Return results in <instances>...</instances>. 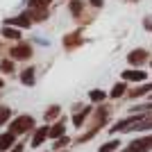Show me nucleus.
I'll return each mask as SVG.
<instances>
[{
	"instance_id": "nucleus-21",
	"label": "nucleus",
	"mask_w": 152,
	"mask_h": 152,
	"mask_svg": "<svg viewBox=\"0 0 152 152\" xmlns=\"http://www.w3.org/2000/svg\"><path fill=\"white\" fill-rule=\"evenodd\" d=\"M68 143H70V139H68V136H66V134H64V136H59V139H55V145H52V148H55V152H59V150H64V148L68 145Z\"/></svg>"
},
{
	"instance_id": "nucleus-20",
	"label": "nucleus",
	"mask_w": 152,
	"mask_h": 152,
	"mask_svg": "<svg viewBox=\"0 0 152 152\" xmlns=\"http://www.w3.org/2000/svg\"><path fill=\"white\" fill-rule=\"evenodd\" d=\"M121 150V139H109L107 143H102L98 152H118Z\"/></svg>"
},
{
	"instance_id": "nucleus-22",
	"label": "nucleus",
	"mask_w": 152,
	"mask_h": 152,
	"mask_svg": "<svg viewBox=\"0 0 152 152\" xmlns=\"http://www.w3.org/2000/svg\"><path fill=\"white\" fill-rule=\"evenodd\" d=\"M52 0H30V7H34V9H50Z\"/></svg>"
},
{
	"instance_id": "nucleus-8",
	"label": "nucleus",
	"mask_w": 152,
	"mask_h": 152,
	"mask_svg": "<svg viewBox=\"0 0 152 152\" xmlns=\"http://www.w3.org/2000/svg\"><path fill=\"white\" fill-rule=\"evenodd\" d=\"M121 80H125V82H129V84H143V82H148L150 80V73H148L145 68H125L121 73Z\"/></svg>"
},
{
	"instance_id": "nucleus-5",
	"label": "nucleus",
	"mask_w": 152,
	"mask_h": 152,
	"mask_svg": "<svg viewBox=\"0 0 152 152\" xmlns=\"http://www.w3.org/2000/svg\"><path fill=\"white\" fill-rule=\"evenodd\" d=\"M150 57H152V52L145 50V48H132L127 52V64L132 68H145L150 64Z\"/></svg>"
},
{
	"instance_id": "nucleus-7",
	"label": "nucleus",
	"mask_w": 152,
	"mask_h": 152,
	"mask_svg": "<svg viewBox=\"0 0 152 152\" xmlns=\"http://www.w3.org/2000/svg\"><path fill=\"white\" fill-rule=\"evenodd\" d=\"M32 55H34V48H32V43H25V41H16V45L9 48V57L14 61H30Z\"/></svg>"
},
{
	"instance_id": "nucleus-10",
	"label": "nucleus",
	"mask_w": 152,
	"mask_h": 152,
	"mask_svg": "<svg viewBox=\"0 0 152 152\" xmlns=\"http://www.w3.org/2000/svg\"><path fill=\"white\" fill-rule=\"evenodd\" d=\"M32 23H34V20L30 18V14H27V12L5 20V25H14V27H20V30H27V27H32Z\"/></svg>"
},
{
	"instance_id": "nucleus-2",
	"label": "nucleus",
	"mask_w": 152,
	"mask_h": 152,
	"mask_svg": "<svg viewBox=\"0 0 152 152\" xmlns=\"http://www.w3.org/2000/svg\"><path fill=\"white\" fill-rule=\"evenodd\" d=\"M136 118L129 127H127L125 134H132V132H152V111H132Z\"/></svg>"
},
{
	"instance_id": "nucleus-29",
	"label": "nucleus",
	"mask_w": 152,
	"mask_h": 152,
	"mask_svg": "<svg viewBox=\"0 0 152 152\" xmlns=\"http://www.w3.org/2000/svg\"><path fill=\"white\" fill-rule=\"evenodd\" d=\"M127 2H141V0H127Z\"/></svg>"
},
{
	"instance_id": "nucleus-23",
	"label": "nucleus",
	"mask_w": 152,
	"mask_h": 152,
	"mask_svg": "<svg viewBox=\"0 0 152 152\" xmlns=\"http://www.w3.org/2000/svg\"><path fill=\"white\" fill-rule=\"evenodd\" d=\"M0 70L2 73H14V59H0Z\"/></svg>"
},
{
	"instance_id": "nucleus-4",
	"label": "nucleus",
	"mask_w": 152,
	"mask_h": 152,
	"mask_svg": "<svg viewBox=\"0 0 152 152\" xmlns=\"http://www.w3.org/2000/svg\"><path fill=\"white\" fill-rule=\"evenodd\" d=\"M84 41H86V39H84V27H77V30L64 34L61 45H64V50H66V52H73V50H77V48H82Z\"/></svg>"
},
{
	"instance_id": "nucleus-3",
	"label": "nucleus",
	"mask_w": 152,
	"mask_h": 152,
	"mask_svg": "<svg viewBox=\"0 0 152 152\" xmlns=\"http://www.w3.org/2000/svg\"><path fill=\"white\" fill-rule=\"evenodd\" d=\"M118 152H152V132L132 139L125 148H121Z\"/></svg>"
},
{
	"instance_id": "nucleus-18",
	"label": "nucleus",
	"mask_w": 152,
	"mask_h": 152,
	"mask_svg": "<svg viewBox=\"0 0 152 152\" xmlns=\"http://www.w3.org/2000/svg\"><path fill=\"white\" fill-rule=\"evenodd\" d=\"M20 82L25 84V86H34V82H37V68H25L23 73H20Z\"/></svg>"
},
{
	"instance_id": "nucleus-25",
	"label": "nucleus",
	"mask_w": 152,
	"mask_h": 152,
	"mask_svg": "<svg viewBox=\"0 0 152 152\" xmlns=\"http://www.w3.org/2000/svg\"><path fill=\"white\" fill-rule=\"evenodd\" d=\"M86 2H89L91 9H98V12H100L102 7H104V0H86Z\"/></svg>"
},
{
	"instance_id": "nucleus-6",
	"label": "nucleus",
	"mask_w": 152,
	"mask_h": 152,
	"mask_svg": "<svg viewBox=\"0 0 152 152\" xmlns=\"http://www.w3.org/2000/svg\"><path fill=\"white\" fill-rule=\"evenodd\" d=\"M37 127V123H34V118L32 116H18V118H14L12 123H9V132L12 134H16V136H20V134H27V132H32Z\"/></svg>"
},
{
	"instance_id": "nucleus-14",
	"label": "nucleus",
	"mask_w": 152,
	"mask_h": 152,
	"mask_svg": "<svg viewBox=\"0 0 152 152\" xmlns=\"http://www.w3.org/2000/svg\"><path fill=\"white\" fill-rule=\"evenodd\" d=\"M14 145H16V134H12V132L0 134V152H9Z\"/></svg>"
},
{
	"instance_id": "nucleus-31",
	"label": "nucleus",
	"mask_w": 152,
	"mask_h": 152,
	"mask_svg": "<svg viewBox=\"0 0 152 152\" xmlns=\"http://www.w3.org/2000/svg\"><path fill=\"white\" fill-rule=\"evenodd\" d=\"M61 152H68V150H61Z\"/></svg>"
},
{
	"instance_id": "nucleus-28",
	"label": "nucleus",
	"mask_w": 152,
	"mask_h": 152,
	"mask_svg": "<svg viewBox=\"0 0 152 152\" xmlns=\"http://www.w3.org/2000/svg\"><path fill=\"white\" fill-rule=\"evenodd\" d=\"M2 86H5V80H0V89H2Z\"/></svg>"
},
{
	"instance_id": "nucleus-15",
	"label": "nucleus",
	"mask_w": 152,
	"mask_h": 152,
	"mask_svg": "<svg viewBox=\"0 0 152 152\" xmlns=\"http://www.w3.org/2000/svg\"><path fill=\"white\" fill-rule=\"evenodd\" d=\"M0 34H2V37H5L7 41H20V37H23L20 27H14V25H5Z\"/></svg>"
},
{
	"instance_id": "nucleus-26",
	"label": "nucleus",
	"mask_w": 152,
	"mask_h": 152,
	"mask_svg": "<svg viewBox=\"0 0 152 152\" xmlns=\"http://www.w3.org/2000/svg\"><path fill=\"white\" fill-rule=\"evenodd\" d=\"M143 30L152 32V18H150V16H145V18H143Z\"/></svg>"
},
{
	"instance_id": "nucleus-12",
	"label": "nucleus",
	"mask_w": 152,
	"mask_h": 152,
	"mask_svg": "<svg viewBox=\"0 0 152 152\" xmlns=\"http://www.w3.org/2000/svg\"><path fill=\"white\" fill-rule=\"evenodd\" d=\"M86 9H89V2H86V0H68V12H70V16H73V20H77Z\"/></svg>"
},
{
	"instance_id": "nucleus-16",
	"label": "nucleus",
	"mask_w": 152,
	"mask_h": 152,
	"mask_svg": "<svg viewBox=\"0 0 152 152\" xmlns=\"http://www.w3.org/2000/svg\"><path fill=\"white\" fill-rule=\"evenodd\" d=\"M64 134H66V121L59 118V121H55L50 125V139L55 141V139H59V136H64Z\"/></svg>"
},
{
	"instance_id": "nucleus-27",
	"label": "nucleus",
	"mask_w": 152,
	"mask_h": 152,
	"mask_svg": "<svg viewBox=\"0 0 152 152\" xmlns=\"http://www.w3.org/2000/svg\"><path fill=\"white\" fill-rule=\"evenodd\" d=\"M9 152H23V145H20V143H16V145H14Z\"/></svg>"
},
{
	"instance_id": "nucleus-24",
	"label": "nucleus",
	"mask_w": 152,
	"mask_h": 152,
	"mask_svg": "<svg viewBox=\"0 0 152 152\" xmlns=\"http://www.w3.org/2000/svg\"><path fill=\"white\" fill-rule=\"evenodd\" d=\"M9 118H12V109L5 107V104H0V125H5Z\"/></svg>"
},
{
	"instance_id": "nucleus-17",
	"label": "nucleus",
	"mask_w": 152,
	"mask_h": 152,
	"mask_svg": "<svg viewBox=\"0 0 152 152\" xmlns=\"http://www.w3.org/2000/svg\"><path fill=\"white\" fill-rule=\"evenodd\" d=\"M89 100H91V104H102V102L109 100V93H104L102 89H93V91H89Z\"/></svg>"
},
{
	"instance_id": "nucleus-11",
	"label": "nucleus",
	"mask_w": 152,
	"mask_h": 152,
	"mask_svg": "<svg viewBox=\"0 0 152 152\" xmlns=\"http://www.w3.org/2000/svg\"><path fill=\"white\" fill-rule=\"evenodd\" d=\"M127 91H129V82H125V80L116 82L111 86V91H109V100H123L127 95Z\"/></svg>"
},
{
	"instance_id": "nucleus-13",
	"label": "nucleus",
	"mask_w": 152,
	"mask_h": 152,
	"mask_svg": "<svg viewBox=\"0 0 152 152\" xmlns=\"http://www.w3.org/2000/svg\"><path fill=\"white\" fill-rule=\"evenodd\" d=\"M45 139H50V127H48V125L37 127V129H34V136H32V148L43 145V141H45Z\"/></svg>"
},
{
	"instance_id": "nucleus-19",
	"label": "nucleus",
	"mask_w": 152,
	"mask_h": 152,
	"mask_svg": "<svg viewBox=\"0 0 152 152\" xmlns=\"http://www.w3.org/2000/svg\"><path fill=\"white\" fill-rule=\"evenodd\" d=\"M59 116H61V107H59V104H50V107L45 109L43 118L48 123H52V121H59Z\"/></svg>"
},
{
	"instance_id": "nucleus-1",
	"label": "nucleus",
	"mask_w": 152,
	"mask_h": 152,
	"mask_svg": "<svg viewBox=\"0 0 152 152\" xmlns=\"http://www.w3.org/2000/svg\"><path fill=\"white\" fill-rule=\"evenodd\" d=\"M111 104L109 102H102V104H95L93 114H91L89 123H86V129H84V134H80L75 139V143H86V141H91L95 136V134H100L104 127H107L109 118H111Z\"/></svg>"
},
{
	"instance_id": "nucleus-9",
	"label": "nucleus",
	"mask_w": 152,
	"mask_h": 152,
	"mask_svg": "<svg viewBox=\"0 0 152 152\" xmlns=\"http://www.w3.org/2000/svg\"><path fill=\"white\" fill-rule=\"evenodd\" d=\"M91 114H93V104H84L82 109L73 111V125H75V127H84L86 123H89Z\"/></svg>"
},
{
	"instance_id": "nucleus-30",
	"label": "nucleus",
	"mask_w": 152,
	"mask_h": 152,
	"mask_svg": "<svg viewBox=\"0 0 152 152\" xmlns=\"http://www.w3.org/2000/svg\"><path fill=\"white\" fill-rule=\"evenodd\" d=\"M150 68H152V57H150Z\"/></svg>"
}]
</instances>
